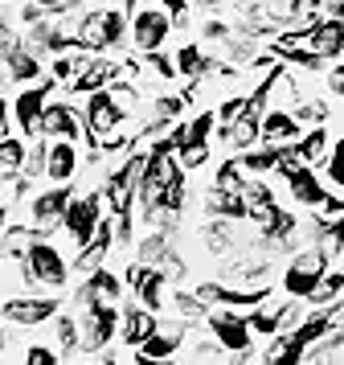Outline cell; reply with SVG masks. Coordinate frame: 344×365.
I'll return each mask as SVG.
<instances>
[{"label": "cell", "mask_w": 344, "mask_h": 365, "mask_svg": "<svg viewBox=\"0 0 344 365\" xmlns=\"http://www.w3.org/2000/svg\"><path fill=\"white\" fill-rule=\"evenodd\" d=\"M344 296V271H324L320 283H316V292L308 296L311 308H324V304H336Z\"/></svg>", "instance_id": "32"}, {"label": "cell", "mask_w": 344, "mask_h": 365, "mask_svg": "<svg viewBox=\"0 0 344 365\" xmlns=\"http://www.w3.org/2000/svg\"><path fill=\"white\" fill-rule=\"evenodd\" d=\"M295 119L299 123H308V128H316V123H328V103L324 99H311V95H303V99L291 107Z\"/></svg>", "instance_id": "36"}, {"label": "cell", "mask_w": 344, "mask_h": 365, "mask_svg": "<svg viewBox=\"0 0 344 365\" xmlns=\"http://www.w3.org/2000/svg\"><path fill=\"white\" fill-rule=\"evenodd\" d=\"M303 41L308 50H316L320 58H340L344 53V21L340 17H320L311 29H303Z\"/></svg>", "instance_id": "18"}, {"label": "cell", "mask_w": 344, "mask_h": 365, "mask_svg": "<svg viewBox=\"0 0 344 365\" xmlns=\"http://www.w3.org/2000/svg\"><path fill=\"white\" fill-rule=\"evenodd\" d=\"M9 226V205H0V230Z\"/></svg>", "instance_id": "47"}, {"label": "cell", "mask_w": 344, "mask_h": 365, "mask_svg": "<svg viewBox=\"0 0 344 365\" xmlns=\"http://www.w3.org/2000/svg\"><path fill=\"white\" fill-rule=\"evenodd\" d=\"M229 34H234V29H229V25H226L221 17H209L205 25H201V37H205V41H217V46H221V41H226Z\"/></svg>", "instance_id": "42"}, {"label": "cell", "mask_w": 344, "mask_h": 365, "mask_svg": "<svg viewBox=\"0 0 344 365\" xmlns=\"http://www.w3.org/2000/svg\"><path fill=\"white\" fill-rule=\"evenodd\" d=\"M328 17H340L344 21V0H328Z\"/></svg>", "instance_id": "46"}, {"label": "cell", "mask_w": 344, "mask_h": 365, "mask_svg": "<svg viewBox=\"0 0 344 365\" xmlns=\"http://www.w3.org/2000/svg\"><path fill=\"white\" fill-rule=\"evenodd\" d=\"M295 152H299V160L303 165H324L328 152H332V135H328L324 123H316V128H308V132H299V140H295Z\"/></svg>", "instance_id": "25"}, {"label": "cell", "mask_w": 344, "mask_h": 365, "mask_svg": "<svg viewBox=\"0 0 344 365\" xmlns=\"http://www.w3.org/2000/svg\"><path fill=\"white\" fill-rule=\"evenodd\" d=\"M278 316H283V299L266 296L262 304H254V308H250V316H246V320H250L254 336H266V341H271V336L278 332Z\"/></svg>", "instance_id": "29"}, {"label": "cell", "mask_w": 344, "mask_h": 365, "mask_svg": "<svg viewBox=\"0 0 344 365\" xmlns=\"http://www.w3.org/2000/svg\"><path fill=\"white\" fill-rule=\"evenodd\" d=\"M103 214H107V205H103V193H98V189H95V193H74L70 205H66L62 230L70 234V242H74V247H86Z\"/></svg>", "instance_id": "9"}, {"label": "cell", "mask_w": 344, "mask_h": 365, "mask_svg": "<svg viewBox=\"0 0 344 365\" xmlns=\"http://www.w3.org/2000/svg\"><path fill=\"white\" fill-rule=\"evenodd\" d=\"M193 9H201V13H221V0H189Z\"/></svg>", "instance_id": "44"}, {"label": "cell", "mask_w": 344, "mask_h": 365, "mask_svg": "<svg viewBox=\"0 0 344 365\" xmlns=\"http://www.w3.org/2000/svg\"><path fill=\"white\" fill-rule=\"evenodd\" d=\"M123 41H127V13L103 4V9H86L78 17V46L82 50L107 53V50H119Z\"/></svg>", "instance_id": "4"}, {"label": "cell", "mask_w": 344, "mask_h": 365, "mask_svg": "<svg viewBox=\"0 0 344 365\" xmlns=\"http://www.w3.org/2000/svg\"><path fill=\"white\" fill-rule=\"evenodd\" d=\"M78 324H82V357L90 361L98 349L115 345V336H119V308H115V304L78 308Z\"/></svg>", "instance_id": "6"}, {"label": "cell", "mask_w": 344, "mask_h": 365, "mask_svg": "<svg viewBox=\"0 0 344 365\" xmlns=\"http://www.w3.org/2000/svg\"><path fill=\"white\" fill-rule=\"evenodd\" d=\"M107 91H111V99H115V107H119V115H123V119H135V115H140V103H144V99H140V91H135L127 78H115Z\"/></svg>", "instance_id": "33"}, {"label": "cell", "mask_w": 344, "mask_h": 365, "mask_svg": "<svg viewBox=\"0 0 344 365\" xmlns=\"http://www.w3.org/2000/svg\"><path fill=\"white\" fill-rule=\"evenodd\" d=\"M246 103H250V95H234V99L217 103V111H213V115H217V132H226L229 123H234V119L242 115V111H246Z\"/></svg>", "instance_id": "39"}, {"label": "cell", "mask_w": 344, "mask_h": 365, "mask_svg": "<svg viewBox=\"0 0 344 365\" xmlns=\"http://www.w3.org/2000/svg\"><path fill=\"white\" fill-rule=\"evenodd\" d=\"M156 320L160 316L152 312V308H144V304H135V308H119V345L123 349H140L147 341V332L156 329Z\"/></svg>", "instance_id": "17"}, {"label": "cell", "mask_w": 344, "mask_h": 365, "mask_svg": "<svg viewBox=\"0 0 344 365\" xmlns=\"http://www.w3.org/2000/svg\"><path fill=\"white\" fill-rule=\"evenodd\" d=\"M115 78H119V66H115V62H107V58H98V53H90V58L82 62L78 78L70 83V91H78V95H90V91H103V86H111Z\"/></svg>", "instance_id": "22"}, {"label": "cell", "mask_w": 344, "mask_h": 365, "mask_svg": "<svg viewBox=\"0 0 344 365\" xmlns=\"http://www.w3.org/2000/svg\"><path fill=\"white\" fill-rule=\"evenodd\" d=\"M78 140H49V152H46V181L49 185H70L78 177Z\"/></svg>", "instance_id": "16"}, {"label": "cell", "mask_w": 344, "mask_h": 365, "mask_svg": "<svg viewBox=\"0 0 344 365\" xmlns=\"http://www.w3.org/2000/svg\"><path fill=\"white\" fill-rule=\"evenodd\" d=\"M4 345H9V336H4V329H0V353H4Z\"/></svg>", "instance_id": "48"}, {"label": "cell", "mask_w": 344, "mask_h": 365, "mask_svg": "<svg viewBox=\"0 0 344 365\" xmlns=\"http://www.w3.org/2000/svg\"><path fill=\"white\" fill-rule=\"evenodd\" d=\"M324 173H328V181L332 185H340L344 189V140L332 144V152H328V160H324Z\"/></svg>", "instance_id": "40"}, {"label": "cell", "mask_w": 344, "mask_h": 365, "mask_svg": "<svg viewBox=\"0 0 344 365\" xmlns=\"http://www.w3.org/2000/svg\"><path fill=\"white\" fill-rule=\"evenodd\" d=\"M21 357H25L29 365H53V361H62V353H58L53 345H29Z\"/></svg>", "instance_id": "41"}, {"label": "cell", "mask_w": 344, "mask_h": 365, "mask_svg": "<svg viewBox=\"0 0 344 365\" xmlns=\"http://www.w3.org/2000/svg\"><path fill=\"white\" fill-rule=\"evenodd\" d=\"M320 275H324V271H311V267L287 263V267H283V275H278V283H283V296L308 299L311 292H316V283H320Z\"/></svg>", "instance_id": "26"}, {"label": "cell", "mask_w": 344, "mask_h": 365, "mask_svg": "<svg viewBox=\"0 0 344 365\" xmlns=\"http://www.w3.org/2000/svg\"><path fill=\"white\" fill-rule=\"evenodd\" d=\"M324 83H328V91H332V95H340V99H344V66H332L324 74Z\"/></svg>", "instance_id": "43"}, {"label": "cell", "mask_w": 344, "mask_h": 365, "mask_svg": "<svg viewBox=\"0 0 344 365\" xmlns=\"http://www.w3.org/2000/svg\"><path fill=\"white\" fill-rule=\"evenodd\" d=\"M189 320H156V329L147 332V341L140 349H135V361H172V357H180V349H184V341H189Z\"/></svg>", "instance_id": "8"}, {"label": "cell", "mask_w": 344, "mask_h": 365, "mask_svg": "<svg viewBox=\"0 0 344 365\" xmlns=\"http://www.w3.org/2000/svg\"><path fill=\"white\" fill-rule=\"evenodd\" d=\"M144 66H147V74H156L160 83H168V78H177V62H172V58H168L164 50L144 53Z\"/></svg>", "instance_id": "38"}, {"label": "cell", "mask_w": 344, "mask_h": 365, "mask_svg": "<svg viewBox=\"0 0 344 365\" xmlns=\"http://www.w3.org/2000/svg\"><path fill=\"white\" fill-rule=\"evenodd\" d=\"M184 353V361H229V353L213 336H205V341H193L189 349H180Z\"/></svg>", "instance_id": "35"}, {"label": "cell", "mask_w": 344, "mask_h": 365, "mask_svg": "<svg viewBox=\"0 0 344 365\" xmlns=\"http://www.w3.org/2000/svg\"><path fill=\"white\" fill-rule=\"evenodd\" d=\"M168 250H172V234L168 230H152V226H147V234L135 242V259L147 263V267H160Z\"/></svg>", "instance_id": "30"}, {"label": "cell", "mask_w": 344, "mask_h": 365, "mask_svg": "<svg viewBox=\"0 0 344 365\" xmlns=\"http://www.w3.org/2000/svg\"><path fill=\"white\" fill-rule=\"evenodd\" d=\"M123 123H131V119L119 115V107H115L111 91L103 86V91H90L86 95V107H82V128H86V135H90V144H103L111 132H119Z\"/></svg>", "instance_id": "10"}, {"label": "cell", "mask_w": 344, "mask_h": 365, "mask_svg": "<svg viewBox=\"0 0 344 365\" xmlns=\"http://www.w3.org/2000/svg\"><path fill=\"white\" fill-rule=\"evenodd\" d=\"M41 135H46V140H82V135H86L82 111L66 99H49L46 115H41Z\"/></svg>", "instance_id": "15"}, {"label": "cell", "mask_w": 344, "mask_h": 365, "mask_svg": "<svg viewBox=\"0 0 344 365\" xmlns=\"http://www.w3.org/2000/svg\"><path fill=\"white\" fill-rule=\"evenodd\" d=\"M283 181H287V189H291V201H295V205H308V210H316V205L324 201V193H328L324 181L316 177V168H311V165L291 168Z\"/></svg>", "instance_id": "21"}, {"label": "cell", "mask_w": 344, "mask_h": 365, "mask_svg": "<svg viewBox=\"0 0 344 365\" xmlns=\"http://www.w3.org/2000/svg\"><path fill=\"white\" fill-rule=\"evenodd\" d=\"M58 312H62L58 296H33V292L9 296L0 304V316H4L9 324H16V329H41V324H49Z\"/></svg>", "instance_id": "7"}, {"label": "cell", "mask_w": 344, "mask_h": 365, "mask_svg": "<svg viewBox=\"0 0 344 365\" xmlns=\"http://www.w3.org/2000/svg\"><path fill=\"white\" fill-rule=\"evenodd\" d=\"M25 156H29V140L21 132H9L0 140V173H21L25 168Z\"/></svg>", "instance_id": "31"}, {"label": "cell", "mask_w": 344, "mask_h": 365, "mask_svg": "<svg viewBox=\"0 0 344 365\" xmlns=\"http://www.w3.org/2000/svg\"><path fill=\"white\" fill-rule=\"evenodd\" d=\"M259 242V238H254ZM201 247H205V255H213V259H229L234 250L250 247V238H246L242 222H234V217H209L205 226H201Z\"/></svg>", "instance_id": "13"}, {"label": "cell", "mask_w": 344, "mask_h": 365, "mask_svg": "<svg viewBox=\"0 0 344 365\" xmlns=\"http://www.w3.org/2000/svg\"><path fill=\"white\" fill-rule=\"evenodd\" d=\"M205 214L246 222V201H242V193H234V189H209V193H205Z\"/></svg>", "instance_id": "27"}, {"label": "cell", "mask_w": 344, "mask_h": 365, "mask_svg": "<svg viewBox=\"0 0 344 365\" xmlns=\"http://www.w3.org/2000/svg\"><path fill=\"white\" fill-rule=\"evenodd\" d=\"M33 238H37L33 226H4L0 230V263H21Z\"/></svg>", "instance_id": "28"}, {"label": "cell", "mask_w": 344, "mask_h": 365, "mask_svg": "<svg viewBox=\"0 0 344 365\" xmlns=\"http://www.w3.org/2000/svg\"><path fill=\"white\" fill-rule=\"evenodd\" d=\"M340 58H344V53H340ZM340 66H344V62H340Z\"/></svg>", "instance_id": "49"}, {"label": "cell", "mask_w": 344, "mask_h": 365, "mask_svg": "<svg viewBox=\"0 0 344 365\" xmlns=\"http://www.w3.org/2000/svg\"><path fill=\"white\" fill-rule=\"evenodd\" d=\"M205 329H209V336L229 353V361H259L250 320H246L242 312H234L229 304H213L209 312H205Z\"/></svg>", "instance_id": "2"}, {"label": "cell", "mask_w": 344, "mask_h": 365, "mask_svg": "<svg viewBox=\"0 0 344 365\" xmlns=\"http://www.w3.org/2000/svg\"><path fill=\"white\" fill-rule=\"evenodd\" d=\"M123 275H127V287L135 292V299H140L144 308H152V312L168 308V275H164L160 267H147V263L135 259Z\"/></svg>", "instance_id": "12"}, {"label": "cell", "mask_w": 344, "mask_h": 365, "mask_svg": "<svg viewBox=\"0 0 344 365\" xmlns=\"http://www.w3.org/2000/svg\"><path fill=\"white\" fill-rule=\"evenodd\" d=\"M21 271H25V287H46V292H62L70 283V259L49 242V234H37L21 259Z\"/></svg>", "instance_id": "1"}, {"label": "cell", "mask_w": 344, "mask_h": 365, "mask_svg": "<svg viewBox=\"0 0 344 365\" xmlns=\"http://www.w3.org/2000/svg\"><path fill=\"white\" fill-rule=\"evenodd\" d=\"M127 37L140 53L164 50L172 37V13L164 9L160 0H127Z\"/></svg>", "instance_id": "3"}, {"label": "cell", "mask_w": 344, "mask_h": 365, "mask_svg": "<svg viewBox=\"0 0 344 365\" xmlns=\"http://www.w3.org/2000/svg\"><path fill=\"white\" fill-rule=\"evenodd\" d=\"M303 123L295 119L291 107H266L262 111V144H295Z\"/></svg>", "instance_id": "19"}, {"label": "cell", "mask_w": 344, "mask_h": 365, "mask_svg": "<svg viewBox=\"0 0 344 365\" xmlns=\"http://www.w3.org/2000/svg\"><path fill=\"white\" fill-rule=\"evenodd\" d=\"M221 140H226L234 152H246V148H254V144H262V111L259 107H250L246 103V111L234 123H229L226 132H217Z\"/></svg>", "instance_id": "20"}, {"label": "cell", "mask_w": 344, "mask_h": 365, "mask_svg": "<svg viewBox=\"0 0 344 365\" xmlns=\"http://www.w3.org/2000/svg\"><path fill=\"white\" fill-rule=\"evenodd\" d=\"M70 197H74V189H70V185H49V189H41V193L29 201V226L37 234L62 230V217H66Z\"/></svg>", "instance_id": "11"}, {"label": "cell", "mask_w": 344, "mask_h": 365, "mask_svg": "<svg viewBox=\"0 0 344 365\" xmlns=\"http://www.w3.org/2000/svg\"><path fill=\"white\" fill-rule=\"evenodd\" d=\"M74 304H78V308H90V304H115V308H123V279H119L115 271H107V267H95V271H86V279L78 283Z\"/></svg>", "instance_id": "14"}, {"label": "cell", "mask_w": 344, "mask_h": 365, "mask_svg": "<svg viewBox=\"0 0 344 365\" xmlns=\"http://www.w3.org/2000/svg\"><path fill=\"white\" fill-rule=\"evenodd\" d=\"M4 74H9L13 83H21V86L37 83V78L46 74V66H41V53L29 50V46H16V50L4 58Z\"/></svg>", "instance_id": "23"}, {"label": "cell", "mask_w": 344, "mask_h": 365, "mask_svg": "<svg viewBox=\"0 0 344 365\" xmlns=\"http://www.w3.org/2000/svg\"><path fill=\"white\" fill-rule=\"evenodd\" d=\"M53 78H46V83H29L16 91V99L9 103V115H13V128L25 140H33V135H41V115H46V103L53 99Z\"/></svg>", "instance_id": "5"}, {"label": "cell", "mask_w": 344, "mask_h": 365, "mask_svg": "<svg viewBox=\"0 0 344 365\" xmlns=\"http://www.w3.org/2000/svg\"><path fill=\"white\" fill-rule=\"evenodd\" d=\"M49 324H53V349L62 353L66 361H70V357H82V324H78V316L74 312H58Z\"/></svg>", "instance_id": "24"}, {"label": "cell", "mask_w": 344, "mask_h": 365, "mask_svg": "<svg viewBox=\"0 0 344 365\" xmlns=\"http://www.w3.org/2000/svg\"><path fill=\"white\" fill-rule=\"evenodd\" d=\"M9 128H13V115H9V107H4V103H0V140H4V135H9Z\"/></svg>", "instance_id": "45"}, {"label": "cell", "mask_w": 344, "mask_h": 365, "mask_svg": "<svg viewBox=\"0 0 344 365\" xmlns=\"http://www.w3.org/2000/svg\"><path fill=\"white\" fill-rule=\"evenodd\" d=\"M246 185V173L238 160H226V165H217V177H213V189H234V193H242Z\"/></svg>", "instance_id": "37"}, {"label": "cell", "mask_w": 344, "mask_h": 365, "mask_svg": "<svg viewBox=\"0 0 344 365\" xmlns=\"http://www.w3.org/2000/svg\"><path fill=\"white\" fill-rule=\"evenodd\" d=\"M46 152H49V140H46V135H33V140H29V156H25V168H21L29 181L46 177Z\"/></svg>", "instance_id": "34"}]
</instances>
